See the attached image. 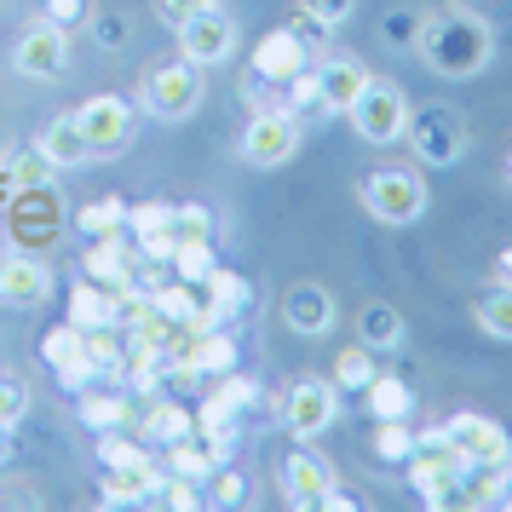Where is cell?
<instances>
[{"label":"cell","mask_w":512,"mask_h":512,"mask_svg":"<svg viewBox=\"0 0 512 512\" xmlns=\"http://www.w3.org/2000/svg\"><path fill=\"white\" fill-rule=\"evenodd\" d=\"M415 47L426 52V64L449 81H466V75H478L495 58V35H489L484 18H472V12H449V18H432V24H420Z\"/></svg>","instance_id":"1"},{"label":"cell","mask_w":512,"mask_h":512,"mask_svg":"<svg viewBox=\"0 0 512 512\" xmlns=\"http://www.w3.org/2000/svg\"><path fill=\"white\" fill-rule=\"evenodd\" d=\"M403 466H409V484H415V495L426 501V507H455L461 478L472 472V461L455 449V438H449L443 426H426V432L415 438V455H409Z\"/></svg>","instance_id":"2"},{"label":"cell","mask_w":512,"mask_h":512,"mask_svg":"<svg viewBox=\"0 0 512 512\" xmlns=\"http://www.w3.org/2000/svg\"><path fill=\"white\" fill-rule=\"evenodd\" d=\"M357 202H363L380 225L403 231V225H415L420 213H426L432 190H426V179L409 173V167H380V173H363V179H357Z\"/></svg>","instance_id":"3"},{"label":"cell","mask_w":512,"mask_h":512,"mask_svg":"<svg viewBox=\"0 0 512 512\" xmlns=\"http://www.w3.org/2000/svg\"><path fill=\"white\" fill-rule=\"evenodd\" d=\"M351 121V133L363 144H397L403 133H409V98L397 93L392 81H374L369 75V87L357 93V104L346 110Z\"/></svg>","instance_id":"4"},{"label":"cell","mask_w":512,"mask_h":512,"mask_svg":"<svg viewBox=\"0 0 512 512\" xmlns=\"http://www.w3.org/2000/svg\"><path fill=\"white\" fill-rule=\"evenodd\" d=\"M144 110L156 121H190L202 110V70L179 58V64H156V70L144 75Z\"/></svg>","instance_id":"5"},{"label":"cell","mask_w":512,"mask_h":512,"mask_svg":"<svg viewBox=\"0 0 512 512\" xmlns=\"http://www.w3.org/2000/svg\"><path fill=\"white\" fill-rule=\"evenodd\" d=\"M334 420H340V386L305 374V380H294V386L282 392V426H288V438L317 443Z\"/></svg>","instance_id":"6"},{"label":"cell","mask_w":512,"mask_h":512,"mask_svg":"<svg viewBox=\"0 0 512 512\" xmlns=\"http://www.w3.org/2000/svg\"><path fill=\"white\" fill-rule=\"evenodd\" d=\"M403 139L415 144V156L426 167H449L466 156V121L461 110H449V104H426V110H409V133Z\"/></svg>","instance_id":"7"},{"label":"cell","mask_w":512,"mask_h":512,"mask_svg":"<svg viewBox=\"0 0 512 512\" xmlns=\"http://www.w3.org/2000/svg\"><path fill=\"white\" fill-rule=\"evenodd\" d=\"M12 70L24 81H58L70 70V29H58L52 18H35V24L12 41Z\"/></svg>","instance_id":"8"},{"label":"cell","mask_w":512,"mask_h":512,"mask_svg":"<svg viewBox=\"0 0 512 512\" xmlns=\"http://www.w3.org/2000/svg\"><path fill=\"white\" fill-rule=\"evenodd\" d=\"M173 35H179V58H190L196 70H213V64L236 58V18L225 6H208V12L185 18Z\"/></svg>","instance_id":"9"},{"label":"cell","mask_w":512,"mask_h":512,"mask_svg":"<svg viewBox=\"0 0 512 512\" xmlns=\"http://www.w3.org/2000/svg\"><path fill=\"white\" fill-rule=\"evenodd\" d=\"M75 121H81V133H87V144H93V156H116V150H127L133 133H139V110H133L127 98H116V93L87 98V104L75 110Z\"/></svg>","instance_id":"10"},{"label":"cell","mask_w":512,"mask_h":512,"mask_svg":"<svg viewBox=\"0 0 512 512\" xmlns=\"http://www.w3.org/2000/svg\"><path fill=\"white\" fill-rule=\"evenodd\" d=\"M242 162L248 167H282L294 162V150H300V116H288V110H259L248 127H242Z\"/></svg>","instance_id":"11"},{"label":"cell","mask_w":512,"mask_h":512,"mask_svg":"<svg viewBox=\"0 0 512 512\" xmlns=\"http://www.w3.org/2000/svg\"><path fill=\"white\" fill-rule=\"evenodd\" d=\"M81 271H87V282H98V288H116L121 311L150 294V288H139V277H133V248H127L121 236H93V248H87V259H81Z\"/></svg>","instance_id":"12"},{"label":"cell","mask_w":512,"mask_h":512,"mask_svg":"<svg viewBox=\"0 0 512 512\" xmlns=\"http://www.w3.org/2000/svg\"><path fill=\"white\" fill-rule=\"evenodd\" d=\"M443 432L455 438V449H461L472 466H512V432L501 426V420H489V415H449V420H443Z\"/></svg>","instance_id":"13"},{"label":"cell","mask_w":512,"mask_h":512,"mask_svg":"<svg viewBox=\"0 0 512 512\" xmlns=\"http://www.w3.org/2000/svg\"><path fill=\"white\" fill-rule=\"evenodd\" d=\"M41 357L52 363V380L64 386V392H87L98 380V369H93V357H87V328H75V323H58L41 340Z\"/></svg>","instance_id":"14"},{"label":"cell","mask_w":512,"mask_h":512,"mask_svg":"<svg viewBox=\"0 0 512 512\" xmlns=\"http://www.w3.org/2000/svg\"><path fill=\"white\" fill-rule=\"evenodd\" d=\"M305 64H311V47H305L294 29H271L254 47V58H248V70H254L259 87H288Z\"/></svg>","instance_id":"15"},{"label":"cell","mask_w":512,"mask_h":512,"mask_svg":"<svg viewBox=\"0 0 512 512\" xmlns=\"http://www.w3.org/2000/svg\"><path fill=\"white\" fill-rule=\"evenodd\" d=\"M52 265H41V259H29V254H6L0 259V300L6 305H18V311H35V305H47L52 300Z\"/></svg>","instance_id":"16"},{"label":"cell","mask_w":512,"mask_h":512,"mask_svg":"<svg viewBox=\"0 0 512 512\" xmlns=\"http://www.w3.org/2000/svg\"><path fill=\"white\" fill-rule=\"evenodd\" d=\"M282 323L294 328L300 340H323L328 328L340 323L334 317V294H328L323 282H294L288 300H282Z\"/></svg>","instance_id":"17"},{"label":"cell","mask_w":512,"mask_h":512,"mask_svg":"<svg viewBox=\"0 0 512 512\" xmlns=\"http://www.w3.org/2000/svg\"><path fill=\"white\" fill-rule=\"evenodd\" d=\"M317 87H323V98H317V110L323 116H346L351 104H357V93L369 87V64L363 58H323L317 64Z\"/></svg>","instance_id":"18"},{"label":"cell","mask_w":512,"mask_h":512,"mask_svg":"<svg viewBox=\"0 0 512 512\" xmlns=\"http://www.w3.org/2000/svg\"><path fill=\"white\" fill-rule=\"evenodd\" d=\"M328 489H334V466H328L323 455L294 449V455L282 461V495H288V507H323Z\"/></svg>","instance_id":"19"},{"label":"cell","mask_w":512,"mask_h":512,"mask_svg":"<svg viewBox=\"0 0 512 512\" xmlns=\"http://www.w3.org/2000/svg\"><path fill=\"white\" fill-rule=\"evenodd\" d=\"M259 403V386L248 380V374H219V386H213L208 397H202V409H196V426H231L242 409H254Z\"/></svg>","instance_id":"20"},{"label":"cell","mask_w":512,"mask_h":512,"mask_svg":"<svg viewBox=\"0 0 512 512\" xmlns=\"http://www.w3.org/2000/svg\"><path fill=\"white\" fill-rule=\"evenodd\" d=\"M162 495V472L156 466H104V484H98V507H133Z\"/></svg>","instance_id":"21"},{"label":"cell","mask_w":512,"mask_h":512,"mask_svg":"<svg viewBox=\"0 0 512 512\" xmlns=\"http://www.w3.org/2000/svg\"><path fill=\"white\" fill-rule=\"evenodd\" d=\"M70 323L75 328H121L127 311H121V294L116 288H98V282H81L70 294Z\"/></svg>","instance_id":"22"},{"label":"cell","mask_w":512,"mask_h":512,"mask_svg":"<svg viewBox=\"0 0 512 512\" xmlns=\"http://www.w3.org/2000/svg\"><path fill=\"white\" fill-rule=\"evenodd\" d=\"M35 144L52 156V167H87L93 162V144H87V133H81V121L75 116H52Z\"/></svg>","instance_id":"23"},{"label":"cell","mask_w":512,"mask_h":512,"mask_svg":"<svg viewBox=\"0 0 512 512\" xmlns=\"http://www.w3.org/2000/svg\"><path fill=\"white\" fill-rule=\"evenodd\" d=\"M185 432H196V409H185V403H173V397H156V403H144V420H139V438L144 443H173L185 438Z\"/></svg>","instance_id":"24"},{"label":"cell","mask_w":512,"mask_h":512,"mask_svg":"<svg viewBox=\"0 0 512 512\" xmlns=\"http://www.w3.org/2000/svg\"><path fill=\"white\" fill-rule=\"evenodd\" d=\"M363 409L374 420H409L415 415V386L397 380V374H374L369 386H363Z\"/></svg>","instance_id":"25"},{"label":"cell","mask_w":512,"mask_h":512,"mask_svg":"<svg viewBox=\"0 0 512 512\" xmlns=\"http://www.w3.org/2000/svg\"><path fill=\"white\" fill-rule=\"evenodd\" d=\"M357 346H369V351H397L403 346V317H397V305L369 300L363 311H357Z\"/></svg>","instance_id":"26"},{"label":"cell","mask_w":512,"mask_h":512,"mask_svg":"<svg viewBox=\"0 0 512 512\" xmlns=\"http://www.w3.org/2000/svg\"><path fill=\"white\" fill-rule=\"evenodd\" d=\"M81 397V426L87 432H121L127 420H133V403H127V392H98V380L87 386Z\"/></svg>","instance_id":"27"},{"label":"cell","mask_w":512,"mask_h":512,"mask_svg":"<svg viewBox=\"0 0 512 512\" xmlns=\"http://www.w3.org/2000/svg\"><path fill=\"white\" fill-rule=\"evenodd\" d=\"M208 288V311H213V323H231V317H242L248 305H254V288H248V277H236V271H219L213 265V277L202 282Z\"/></svg>","instance_id":"28"},{"label":"cell","mask_w":512,"mask_h":512,"mask_svg":"<svg viewBox=\"0 0 512 512\" xmlns=\"http://www.w3.org/2000/svg\"><path fill=\"white\" fill-rule=\"evenodd\" d=\"M52 173H58V167H52V156L41 150V144H24V150L6 162V179H12V190H18V196H29V190H47Z\"/></svg>","instance_id":"29"},{"label":"cell","mask_w":512,"mask_h":512,"mask_svg":"<svg viewBox=\"0 0 512 512\" xmlns=\"http://www.w3.org/2000/svg\"><path fill=\"white\" fill-rule=\"evenodd\" d=\"M472 317H478V328H484L489 340H512V282L484 288L478 305H472Z\"/></svg>","instance_id":"30"},{"label":"cell","mask_w":512,"mask_h":512,"mask_svg":"<svg viewBox=\"0 0 512 512\" xmlns=\"http://www.w3.org/2000/svg\"><path fill=\"white\" fill-rule=\"evenodd\" d=\"M167 472H173V478H190V484H208L213 478V455L196 443V432L167 443Z\"/></svg>","instance_id":"31"},{"label":"cell","mask_w":512,"mask_h":512,"mask_svg":"<svg viewBox=\"0 0 512 512\" xmlns=\"http://www.w3.org/2000/svg\"><path fill=\"white\" fill-rule=\"evenodd\" d=\"M167 265L179 271V282H196V288H202V282L213 277V265H219V259H213L208 236H179V248H173V259H167Z\"/></svg>","instance_id":"32"},{"label":"cell","mask_w":512,"mask_h":512,"mask_svg":"<svg viewBox=\"0 0 512 512\" xmlns=\"http://www.w3.org/2000/svg\"><path fill=\"white\" fill-rule=\"evenodd\" d=\"M75 225L87 236H121V225H127V202L121 196H98V202H87V208L75 213Z\"/></svg>","instance_id":"33"},{"label":"cell","mask_w":512,"mask_h":512,"mask_svg":"<svg viewBox=\"0 0 512 512\" xmlns=\"http://www.w3.org/2000/svg\"><path fill=\"white\" fill-rule=\"evenodd\" d=\"M415 426L409 420H380V432H374V455L380 461H392V466H403L409 455H415Z\"/></svg>","instance_id":"34"},{"label":"cell","mask_w":512,"mask_h":512,"mask_svg":"<svg viewBox=\"0 0 512 512\" xmlns=\"http://www.w3.org/2000/svg\"><path fill=\"white\" fill-rule=\"evenodd\" d=\"M374 380V351L369 346H346L334 357V386H346V392H363Z\"/></svg>","instance_id":"35"},{"label":"cell","mask_w":512,"mask_h":512,"mask_svg":"<svg viewBox=\"0 0 512 512\" xmlns=\"http://www.w3.org/2000/svg\"><path fill=\"white\" fill-rule=\"evenodd\" d=\"M317 98H323V87H317V64H305V70L282 87V110H288V116H305V110H317Z\"/></svg>","instance_id":"36"},{"label":"cell","mask_w":512,"mask_h":512,"mask_svg":"<svg viewBox=\"0 0 512 512\" xmlns=\"http://www.w3.org/2000/svg\"><path fill=\"white\" fill-rule=\"evenodd\" d=\"M127 231L139 236H156V231H173V202H139V208H127Z\"/></svg>","instance_id":"37"},{"label":"cell","mask_w":512,"mask_h":512,"mask_svg":"<svg viewBox=\"0 0 512 512\" xmlns=\"http://www.w3.org/2000/svg\"><path fill=\"white\" fill-rule=\"evenodd\" d=\"M98 461L104 466H150V455H144V443L121 438V432H98Z\"/></svg>","instance_id":"38"},{"label":"cell","mask_w":512,"mask_h":512,"mask_svg":"<svg viewBox=\"0 0 512 512\" xmlns=\"http://www.w3.org/2000/svg\"><path fill=\"white\" fill-rule=\"evenodd\" d=\"M351 6H357V0H300V12H305L311 29H340L351 18Z\"/></svg>","instance_id":"39"},{"label":"cell","mask_w":512,"mask_h":512,"mask_svg":"<svg viewBox=\"0 0 512 512\" xmlns=\"http://www.w3.org/2000/svg\"><path fill=\"white\" fill-rule=\"evenodd\" d=\"M242 501H248V478L213 466V507H242Z\"/></svg>","instance_id":"40"},{"label":"cell","mask_w":512,"mask_h":512,"mask_svg":"<svg viewBox=\"0 0 512 512\" xmlns=\"http://www.w3.org/2000/svg\"><path fill=\"white\" fill-rule=\"evenodd\" d=\"M24 415H29V392H24V380H6V374H0V426H18Z\"/></svg>","instance_id":"41"},{"label":"cell","mask_w":512,"mask_h":512,"mask_svg":"<svg viewBox=\"0 0 512 512\" xmlns=\"http://www.w3.org/2000/svg\"><path fill=\"white\" fill-rule=\"evenodd\" d=\"M173 231L179 236H213V213L202 202H179L173 208Z\"/></svg>","instance_id":"42"},{"label":"cell","mask_w":512,"mask_h":512,"mask_svg":"<svg viewBox=\"0 0 512 512\" xmlns=\"http://www.w3.org/2000/svg\"><path fill=\"white\" fill-rule=\"evenodd\" d=\"M208 6H219V0H156V18H162L167 29H179L185 18H196V12H208Z\"/></svg>","instance_id":"43"},{"label":"cell","mask_w":512,"mask_h":512,"mask_svg":"<svg viewBox=\"0 0 512 512\" xmlns=\"http://www.w3.org/2000/svg\"><path fill=\"white\" fill-rule=\"evenodd\" d=\"M47 18L58 29H81L93 12H87V0H47Z\"/></svg>","instance_id":"44"},{"label":"cell","mask_w":512,"mask_h":512,"mask_svg":"<svg viewBox=\"0 0 512 512\" xmlns=\"http://www.w3.org/2000/svg\"><path fill=\"white\" fill-rule=\"evenodd\" d=\"M415 35H420V18H409V12H392L386 18V41L392 47H415Z\"/></svg>","instance_id":"45"},{"label":"cell","mask_w":512,"mask_h":512,"mask_svg":"<svg viewBox=\"0 0 512 512\" xmlns=\"http://www.w3.org/2000/svg\"><path fill=\"white\" fill-rule=\"evenodd\" d=\"M139 248H144V259L167 265V259H173V248H179V231H156V236H144Z\"/></svg>","instance_id":"46"},{"label":"cell","mask_w":512,"mask_h":512,"mask_svg":"<svg viewBox=\"0 0 512 512\" xmlns=\"http://www.w3.org/2000/svg\"><path fill=\"white\" fill-rule=\"evenodd\" d=\"M98 35H104V47H121V35H127V18H98Z\"/></svg>","instance_id":"47"},{"label":"cell","mask_w":512,"mask_h":512,"mask_svg":"<svg viewBox=\"0 0 512 512\" xmlns=\"http://www.w3.org/2000/svg\"><path fill=\"white\" fill-rule=\"evenodd\" d=\"M323 507H334V512H351V507H357V501H351L346 489H328V495H323Z\"/></svg>","instance_id":"48"},{"label":"cell","mask_w":512,"mask_h":512,"mask_svg":"<svg viewBox=\"0 0 512 512\" xmlns=\"http://www.w3.org/2000/svg\"><path fill=\"white\" fill-rule=\"evenodd\" d=\"M495 282H512V248H501V254H495Z\"/></svg>","instance_id":"49"},{"label":"cell","mask_w":512,"mask_h":512,"mask_svg":"<svg viewBox=\"0 0 512 512\" xmlns=\"http://www.w3.org/2000/svg\"><path fill=\"white\" fill-rule=\"evenodd\" d=\"M12 461V426H0V466Z\"/></svg>","instance_id":"50"},{"label":"cell","mask_w":512,"mask_h":512,"mask_svg":"<svg viewBox=\"0 0 512 512\" xmlns=\"http://www.w3.org/2000/svg\"><path fill=\"white\" fill-rule=\"evenodd\" d=\"M501 507H507V512H512V484H507V495H501Z\"/></svg>","instance_id":"51"},{"label":"cell","mask_w":512,"mask_h":512,"mask_svg":"<svg viewBox=\"0 0 512 512\" xmlns=\"http://www.w3.org/2000/svg\"><path fill=\"white\" fill-rule=\"evenodd\" d=\"M507 179H512V150H507Z\"/></svg>","instance_id":"52"}]
</instances>
